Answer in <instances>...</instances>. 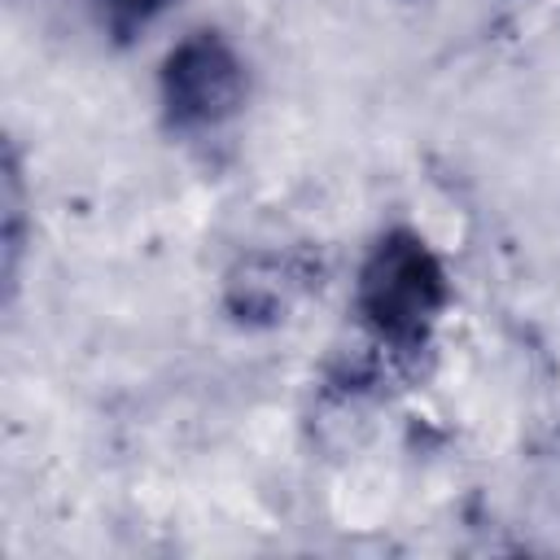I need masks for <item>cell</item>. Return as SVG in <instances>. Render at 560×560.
I'll use <instances>...</instances> for the list:
<instances>
[{"label":"cell","mask_w":560,"mask_h":560,"mask_svg":"<svg viewBox=\"0 0 560 560\" xmlns=\"http://www.w3.org/2000/svg\"><path fill=\"white\" fill-rule=\"evenodd\" d=\"M446 306V271L416 232H389L363 262L359 311L389 346H416Z\"/></svg>","instance_id":"1"},{"label":"cell","mask_w":560,"mask_h":560,"mask_svg":"<svg viewBox=\"0 0 560 560\" xmlns=\"http://www.w3.org/2000/svg\"><path fill=\"white\" fill-rule=\"evenodd\" d=\"M162 101L175 127H219L245 101V66L228 39L197 31L162 66Z\"/></svg>","instance_id":"2"},{"label":"cell","mask_w":560,"mask_h":560,"mask_svg":"<svg viewBox=\"0 0 560 560\" xmlns=\"http://www.w3.org/2000/svg\"><path fill=\"white\" fill-rule=\"evenodd\" d=\"M18 254H22V188H18V166L9 158V171H4V280L9 289L18 284Z\"/></svg>","instance_id":"3"},{"label":"cell","mask_w":560,"mask_h":560,"mask_svg":"<svg viewBox=\"0 0 560 560\" xmlns=\"http://www.w3.org/2000/svg\"><path fill=\"white\" fill-rule=\"evenodd\" d=\"M166 4L171 0H101V9H105V18H109L114 31H136V26L153 22Z\"/></svg>","instance_id":"4"}]
</instances>
